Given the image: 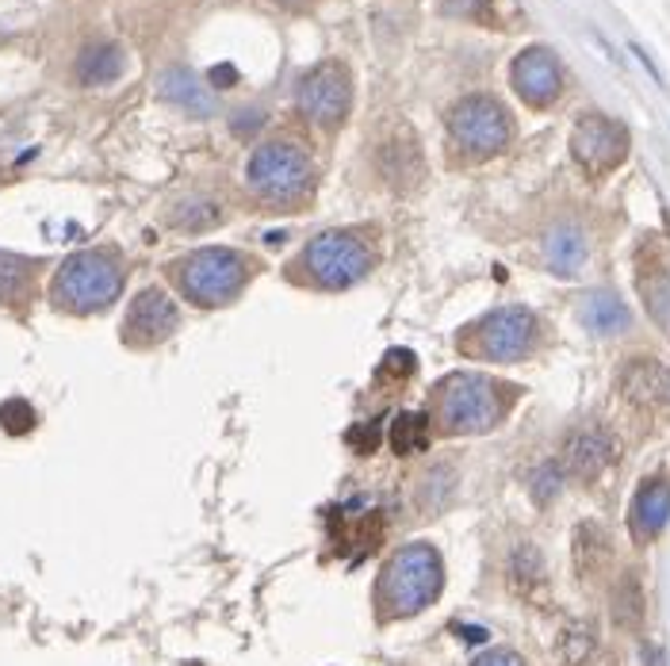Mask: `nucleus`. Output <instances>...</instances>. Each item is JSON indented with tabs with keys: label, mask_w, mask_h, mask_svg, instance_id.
<instances>
[{
	"label": "nucleus",
	"mask_w": 670,
	"mask_h": 666,
	"mask_svg": "<svg viewBox=\"0 0 670 666\" xmlns=\"http://www.w3.org/2000/svg\"><path fill=\"white\" fill-rule=\"evenodd\" d=\"M670 521V483L662 475L655 479H644L632 498V510H629V528H632V540L636 545H647L655 540L667 528Z\"/></svg>",
	"instance_id": "ddd939ff"
},
{
	"label": "nucleus",
	"mask_w": 670,
	"mask_h": 666,
	"mask_svg": "<svg viewBox=\"0 0 670 666\" xmlns=\"http://www.w3.org/2000/svg\"><path fill=\"white\" fill-rule=\"evenodd\" d=\"M598 655V628L590 620H574L559 632L556 640V663L559 666H590Z\"/></svg>",
	"instance_id": "aec40b11"
},
{
	"label": "nucleus",
	"mask_w": 670,
	"mask_h": 666,
	"mask_svg": "<svg viewBox=\"0 0 670 666\" xmlns=\"http://www.w3.org/2000/svg\"><path fill=\"white\" fill-rule=\"evenodd\" d=\"M471 666H526V658L509 648H494V651H483Z\"/></svg>",
	"instance_id": "c756f323"
},
{
	"label": "nucleus",
	"mask_w": 670,
	"mask_h": 666,
	"mask_svg": "<svg viewBox=\"0 0 670 666\" xmlns=\"http://www.w3.org/2000/svg\"><path fill=\"white\" fill-rule=\"evenodd\" d=\"M552 495H559V472L548 463V468L536 475V498H541V502H548Z\"/></svg>",
	"instance_id": "7c9ffc66"
},
{
	"label": "nucleus",
	"mask_w": 670,
	"mask_h": 666,
	"mask_svg": "<svg viewBox=\"0 0 670 666\" xmlns=\"http://www.w3.org/2000/svg\"><path fill=\"white\" fill-rule=\"evenodd\" d=\"M609 563V540L598 525H579L574 533V567L582 578H594Z\"/></svg>",
	"instance_id": "412c9836"
},
{
	"label": "nucleus",
	"mask_w": 670,
	"mask_h": 666,
	"mask_svg": "<svg viewBox=\"0 0 670 666\" xmlns=\"http://www.w3.org/2000/svg\"><path fill=\"white\" fill-rule=\"evenodd\" d=\"M127 69V54L115 42H97L77 57V81L81 85H112Z\"/></svg>",
	"instance_id": "a211bd4d"
},
{
	"label": "nucleus",
	"mask_w": 670,
	"mask_h": 666,
	"mask_svg": "<svg viewBox=\"0 0 670 666\" xmlns=\"http://www.w3.org/2000/svg\"><path fill=\"white\" fill-rule=\"evenodd\" d=\"M376 265L371 242L356 230H326L295 260V272H307L318 287H349L364 280Z\"/></svg>",
	"instance_id": "20e7f679"
},
{
	"label": "nucleus",
	"mask_w": 670,
	"mask_h": 666,
	"mask_svg": "<svg viewBox=\"0 0 670 666\" xmlns=\"http://www.w3.org/2000/svg\"><path fill=\"white\" fill-rule=\"evenodd\" d=\"M476 353L486 360H517L536 342V318L526 307H502L471 330Z\"/></svg>",
	"instance_id": "6e6552de"
},
{
	"label": "nucleus",
	"mask_w": 670,
	"mask_h": 666,
	"mask_svg": "<svg viewBox=\"0 0 670 666\" xmlns=\"http://www.w3.org/2000/svg\"><path fill=\"white\" fill-rule=\"evenodd\" d=\"M621 390L636 407H659V402H670V375L655 360H629V368L621 372Z\"/></svg>",
	"instance_id": "2eb2a0df"
},
{
	"label": "nucleus",
	"mask_w": 670,
	"mask_h": 666,
	"mask_svg": "<svg viewBox=\"0 0 670 666\" xmlns=\"http://www.w3.org/2000/svg\"><path fill=\"white\" fill-rule=\"evenodd\" d=\"M617 448H614V437H609L606 430H598V425H590V430H579L571 440H567L564 448V463L567 472L574 475V479H598L602 472H606L609 463H614Z\"/></svg>",
	"instance_id": "4468645a"
},
{
	"label": "nucleus",
	"mask_w": 670,
	"mask_h": 666,
	"mask_svg": "<svg viewBox=\"0 0 670 666\" xmlns=\"http://www.w3.org/2000/svg\"><path fill=\"white\" fill-rule=\"evenodd\" d=\"M218 219H223V212H218L211 200H203V195L185 200V204L173 212V222H177L180 230H207V227H215Z\"/></svg>",
	"instance_id": "393cba45"
},
{
	"label": "nucleus",
	"mask_w": 670,
	"mask_h": 666,
	"mask_svg": "<svg viewBox=\"0 0 670 666\" xmlns=\"http://www.w3.org/2000/svg\"><path fill=\"white\" fill-rule=\"evenodd\" d=\"M245 177L253 192L265 200H276V204L300 200L311 188V157L295 142H265L261 150H253Z\"/></svg>",
	"instance_id": "423d86ee"
},
{
	"label": "nucleus",
	"mask_w": 670,
	"mask_h": 666,
	"mask_svg": "<svg viewBox=\"0 0 670 666\" xmlns=\"http://www.w3.org/2000/svg\"><path fill=\"white\" fill-rule=\"evenodd\" d=\"M180 315L173 307V299L157 287H146L135 303H130L127 318H123V337H130L135 345H154L162 337H169L177 330Z\"/></svg>",
	"instance_id": "f8f14e48"
},
{
	"label": "nucleus",
	"mask_w": 670,
	"mask_h": 666,
	"mask_svg": "<svg viewBox=\"0 0 670 666\" xmlns=\"http://www.w3.org/2000/svg\"><path fill=\"white\" fill-rule=\"evenodd\" d=\"M123 287L119 260L112 253H73L54 277V303L77 315L104 310Z\"/></svg>",
	"instance_id": "39448f33"
},
{
	"label": "nucleus",
	"mask_w": 670,
	"mask_h": 666,
	"mask_svg": "<svg viewBox=\"0 0 670 666\" xmlns=\"http://www.w3.org/2000/svg\"><path fill=\"white\" fill-rule=\"evenodd\" d=\"M0 422L9 425L12 433H24V430H31V425H35V410L27 407L24 398H12V402H4V407H0Z\"/></svg>",
	"instance_id": "c85d7f7f"
},
{
	"label": "nucleus",
	"mask_w": 670,
	"mask_h": 666,
	"mask_svg": "<svg viewBox=\"0 0 670 666\" xmlns=\"http://www.w3.org/2000/svg\"><path fill=\"white\" fill-rule=\"evenodd\" d=\"M509 81H514V92L526 104L533 107H548L559 100L564 92V69H559L556 54L548 47H529L514 57L509 65Z\"/></svg>",
	"instance_id": "9b49d317"
},
{
	"label": "nucleus",
	"mask_w": 670,
	"mask_h": 666,
	"mask_svg": "<svg viewBox=\"0 0 670 666\" xmlns=\"http://www.w3.org/2000/svg\"><path fill=\"white\" fill-rule=\"evenodd\" d=\"M448 130H453L456 146L468 150L471 157L502 154L514 139L509 112L494 97H464L448 112Z\"/></svg>",
	"instance_id": "0eeeda50"
},
{
	"label": "nucleus",
	"mask_w": 670,
	"mask_h": 666,
	"mask_svg": "<svg viewBox=\"0 0 670 666\" xmlns=\"http://www.w3.org/2000/svg\"><path fill=\"white\" fill-rule=\"evenodd\" d=\"M444 586V563L429 545H406L380 571V610L383 617H414L437 602Z\"/></svg>",
	"instance_id": "f257e3e1"
},
{
	"label": "nucleus",
	"mask_w": 670,
	"mask_h": 666,
	"mask_svg": "<svg viewBox=\"0 0 670 666\" xmlns=\"http://www.w3.org/2000/svg\"><path fill=\"white\" fill-rule=\"evenodd\" d=\"M509 575L517 578V582H541L544 578V563H541V552H536L533 545H521L514 552V563H509Z\"/></svg>",
	"instance_id": "cd10ccee"
},
{
	"label": "nucleus",
	"mask_w": 670,
	"mask_h": 666,
	"mask_svg": "<svg viewBox=\"0 0 670 666\" xmlns=\"http://www.w3.org/2000/svg\"><path fill=\"white\" fill-rule=\"evenodd\" d=\"M173 280L180 292L200 307H223L230 303L253 277V260L235 249H195L173 260Z\"/></svg>",
	"instance_id": "7ed1b4c3"
},
{
	"label": "nucleus",
	"mask_w": 670,
	"mask_h": 666,
	"mask_svg": "<svg viewBox=\"0 0 670 666\" xmlns=\"http://www.w3.org/2000/svg\"><path fill=\"white\" fill-rule=\"evenodd\" d=\"M544 260L556 277H574L586 260V234L574 222H559L544 234Z\"/></svg>",
	"instance_id": "f3484780"
},
{
	"label": "nucleus",
	"mask_w": 670,
	"mask_h": 666,
	"mask_svg": "<svg viewBox=\"0 0 670 666\" xmlns=\"http://www.w3.org/2000/svg\"><path fill=\"white\" fill-rule=\"evenodd\" d=\"M395 448L399 452H418V448H426V440H429V425H426V418L421 414H403L395 422Z\"/></svg>",
	"instance_id": "a878e982"
},
{
	"label": "nucleus",
	"mask_w": 670,
	"mask_h": 666,
	"mask_svg": "<svg viewBox=\"0 0 670 666\" xmlns=\"http://www.w3.org/2000/svg\"><path fill=\"white\" fill-rule=\"evenodd\" d=\"M453 468H433V472L421 479V505H433V510H441L444 502H448V495H453Z\"/></svg>",
	"instance_id": "bb28decb"
},
{
	"label": "nucleus",
	"mask_w": 670,
	"mask_h": 666,
	"mask_svg": "<svg viewBox=\"0 0 670 666\" xmlns=\"http://www.w3.org/2000/svg\"><path fill=\"white\" fill-rule=\"evenodd\" d=\"M614 620L621 628H640L644 620V590H640V578L632 575H621L617 578V590H614Z\"/></svg>",
	"instance_id": "5701e85b"
},
{
	"label": "nucleus",
	"mask_w": 670,
	"mask_h": 666,
	"mask_svg": "<svg viewBox=\"0 0 670 666\" xmlns=\"http://www.w3.org/2000/svg\"><path fill=\"white\" fill-rule=\"evenodd\" d=\"M157 92H162L169 104H177L180 112L200 115V119H207V115L215 112V97H211V89H203V81L192 69H165L162 81H157Z\"/></svg>",
	"instance_id": "dca6fc26"
},
{
	"label": "nucleus",
	"mask_w": 670,
	"mask_h": 666,
	"mask_svg": "<svg viewBox=\"0 0 670 666\" xmlns=\"http://www.w3.org/2000/svg\"><path fill=\"white\" fill-rule=\"evenodd\" d=\"M640 295L647 299L652 318L670 333V269H652L640 277Z\"/></svg>",
	"instance_id": "b1692460"
},
{
	"label": "nucleus",
	"mask_w": 670,
	"mask_h": 666,
	"mask_svg": "<svg viewBox=\"0 0 670 666\" xmlns=\"http://www.w3.org/2000/svg\"><path fill=\"white\" fill-rule=\"evenodd\" d=\"M582 322H586V330L606 333L609 337V333L629 330L632 315L614 292H590L586 299H582Z\"/></svg>",
	"instance_id": "6ab92c4d"
},
{
	"label": "nucleus",
	"mask_w": 670,
	"mask_h": 666,
	"mask_svg": "<svg viewBox=\"0 0 670 666\" xmlns=\"http://www.w3.org/2000/svg\"><path fill=\"white\" fill-rule=\"evenodd\" d=\"M571 154L586 172H609L629 154V130L609 115H582L571 135Z\"/></svg>",
	"instance_id": "9d476101"
},
{
	"label": "nucleus",
	"mask_w": 670,
	"mask_h": 666,
	"mask_svg": "<svg viewBox=\"0 0 670 666\" xmlns=\"http://www.w3.org/2000/svg\"><path fill=\"white\" fill-rule=\"evenodd\" d=\"M353 104V81L341 62H318L300 81V112L318 127H333Z\"/></svg>",
	"instance_id": "1a4fd4ad"
},
{
	"label": "nucleus",
	"mask_w": 670,
	"mask_h": 666,
	"mask_svg": "<svg viewBox=\"0 0 670 666\" xmlns=\"http://www.w3.org/2000/svg\"><path fill=\"white\" fill-rule=\"evenodd\" d=\"M509 387L494 383L491 375H453L437 390V418L444 433H486L506 418L509 410Z\"/></svg>",
	"instance_id": "f03ea898"
},
{
	"label": "nucleus",
	"mask_w": 670,
	"mask_h": 666,
	"mask_svg": "<svg viewBox=\"0 0 670 666\" xmlns=\"http://www.w3.org/2000/svg\"><path fill=\"white\" fill-rule=\"evenodd\" d=\"M35 284V265L24 257H12V253H0V299L4 303H24L31 295Z\"/></svg>",
	"instance_id": "4be33fe9"
}]
</instances>
